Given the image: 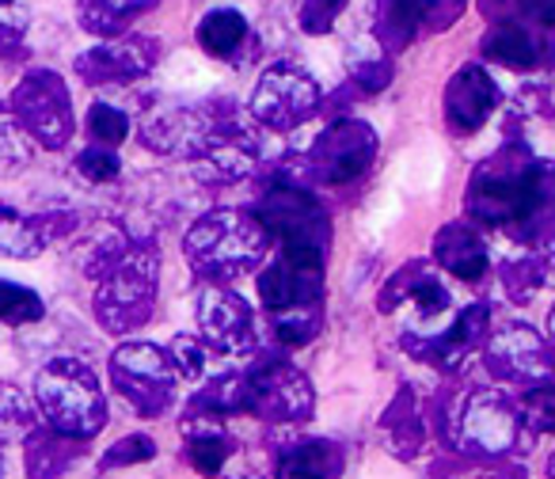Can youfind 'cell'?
<instances>
[{
  "label": "cell",
  "instance_id": "30bf717a",
  "mask_svg": "<svg viewBox=\"0 0 555 479\" xmlns=\"http://www.w3.org/2000/svg\"><path fill=\"white\" fill-rule=\"evenodd\" d=\"M244 403L267 423H305L317 407L312 385L294 362H262L244 373Z\"/></svg>",
  "mask_w": 555,
  "mask_h": 479
},
{
  "label": "cell",
  "instance_id": "d590c367",
  "mask_svg": "<svg viewBox=\"0 0 555 479\" xmlns=\"http://www.w3.org/2000/svg\"><path fill=\"white\" fill-rule=\"evenodd\" d=\"M521 415H525V426H532L537 433L552 430V423H555V392H552V385H547V380L525 396Z\"/></svg>",
  "mask_w": 555,
  "mask_h": 479
},
{
  "label": "cell",
  "instance_id": "f546056e",
  "mask_svg": "<svg viewBox=\"0 0 555 479\" xmlns=\"http://www.w3.org/2000/svg\"><path fill=\"white\" fill-rule=\"evenodd\" d=\"M42 312H47V305L35 289L0 279V320L4 324H35V320H42Z\"/></svg>",
  "mask_w": 555,
  "mask_h": 479
},
{
  "label": "cell",
  "instance_id": "e575fe53",
  "mask_svg": "<svg viewBox=\"0 0 555 479\" xmlns=\"http://www.w3.org/2000/svg\"><path fill=\"white\" fill-rule=\"evenodd\" d=\"M156 445L153 438H145V433H130V438L115 441V445L103 453L100 461V471H115V468H126V464H141V461H153Z\"/></svg>",
  "mask_w": 555,
  "mask_h": 479
},
{
  "label": "cell",
  "instance_id": "9c48e42d",
  "mask_svg": "<svg viewBox=\"0 0 555 479\" xmlns=\"http://www.w3.org/2000/svg\"><path fill=\"white\" fill-rule=\"evenodd\" d=\"M320 107V85L294 62L270 65L251 95V115L270 130H297Z\"/></svg>",
  "mask_w": 555,
  "mask_h": 479
},
{
  "label": "cell",
  "instance_id": "f1b7e54d",
  "mask_svg": "<svg viewBox=\"0 0 555 479\" xmlns=\"http://www.w3.org/2000/svg\"><path fill=\"white\" fill-rule=\"evenodd\" d=\"M544 282H547V263L540 256H532V251H525V256L502 263V286H506V294L514 297L517 305L532 301Z\"/></svg>",
  "mask_w": 555,
  "mask_h": 479
},
{
  "label": "cell",
  "instance_id": "3957f363",
  "mask_svg": "<svg viewBox=\"0 0 555 479\" xmlns=\"http://www.w3.org/2000/svg\"><path fill=\"white\" fill-rule=\"evenodd\" d=\"M35 403L50 430L62 438L88 441L107 423V400H103L100 377L77 358H54L35 377Z\"/></svg>",
  "mask_w": 555,
  "mask_h": 479
},
{
  "label": "cell",
  "instance_id": "1f68e13d",
  "mask_svg": "<svg viewBox=\"0 0 555 479\" xmlns=\"http://www.w3.org/2000/svg\"><path fill=\"white\" fill-rule=\"evenodd\" d=\"M171 365H176V373L179 377H186V380H202L206 377V370H209V347L202 339H191V335H179L176 342H171Z\"/></svg>",
  "mask_w": 555,
  "mask_h": 479
},
{
  "label": "cell",
  "instance_id": "484cf974",
  "mask_svg": "<svg viewBox=\"0 0 555 479\" xmlns=\"http://www.w3.org/2000/svg\"><path fill=\"white\" fill-rule=\"evenodd\" d=\"M483 54L491 62L506 65V69H532L537 65V47H532V35L517 24H499L483 35Z\"/></svg>",
  "mask_w": 555,
  "mask_h": 479
},
{
  "label": "cell",
  "instance_id": "4dcf8cb0",
  "mask_svg": "<svg viewBox=\"0 0 555 479\" xmlns=\"http://www.w3.org/2000/svg\"><path fill=\"white\" fill-rule=\"evenodd\" d=\"M31 430V403L20 396V388L0 385V441H20Z\"/></svg>",
  "mask_w": 555,
  "mask_h": 479
},
{
  "label": "cell",
  "instance_id": "7c38bea8",
  "mask_svg": "<svg viewBox=\"0 0 555 479\" xmlns=\"http://www.w3.org/2000/svg\"><path fill=\"white\" fill-rule=\"evenodd\" d=\"M186 148H191L194 171L209 183H236L259 160V141L240 122H217L206 130H186Z\"/></svg>",
  "mask_w": 555,
  "mask_h": 479
},
{
  "label": "cell",
  "instance_id": "7402d4cb",
  "mask_svg": "<svg viewBox=\"0 0 555 479\" xmlns=\"http://www.w3.org/2000/svg\"><path fill=\"white\" fill-rule=\"evenodd\" d=\"M156 4L160 0H80L77 16L88 35H122Z\"/></svg>",
  "mask_w": 555,
  "mask_h": 479
},
{
  "label": "cell",
  "instance_id": "6da1fadb",
  "mask_svg": "<svg viewBox=\"0 0 555 479\" xmlns=\"http://www.w3.org/2000/svg\"><path fill=\"white\" fill-rule=\"evenodd\" d=\"M547 202V164L532 160L529 153H499L472 176L468 213L483 224H521L537 217Z\"/></svg>",
  "mask_w": 555,
  "mask_h": 479
},
{
  "label": "cell",
  "instance_id": "4fadbf2b",
  "mask_svg": "<svg viewBox=\"0 0 555 479\" xmlns=\"http://www.w3.org/2000/svg\"><path fill=\"white\" fill-rule=\"evenodd\" d=\"M198 327L209 354H221L229 362H244L247 354H255V342H259L251 309L244 297L229 294V289H206L198 297Z\"/></svg>",
  "mask_w": 555,
  "mask_h": 479
},
{
  "label": "cell",
  "instance_id": "2e32d148",
  "mask_svg": "<svg viewBox=\"0 0 555 479\" xmlns=\"http://www.w3.org/2000/svg\"><path fill=\"white\" fill-rule=\"evenodd\" d=\"M408 312V324L415 332L434 327L438 320H446L449 312V289L438 282V274L426 263H411L400 274H392L388 289L380 294V312Z\"/></svg>",
  "mask_w": 555,
  "mask_h": 479
},
{
  "label": "cell",
  "instance_id": "277c9868",
  "mask_svg": "<svg viewBox=\"0 0 555 479\" xmlns=\"http://www.w3.org/2000/svg\"><path fill=\"white\" fill-rule=\"evenodd\" d=\"M95 320L111 335H130L153 316L156 301V256L149 248H126L107 271L95 274Z\"/></svg>",
  "mask_w": 555,
  "mask_h": 479
},
{
  "label": "cell",
  "instance_id": "d6a6232c",
  "mask_svg": "<svg viewBox=\"0 0 555 479\" xmlns=\"http://www.w3.org/2000/svg\"><path fill=\"white\" fill-rule=\"evenodd\" d=\"M88 130H92V138L100 141V145H118V141L130 138V118L118 107H111V103H92V111H88Z\"/></svg>",
  "mask_w": 555,
  "mask_h": 479
},
{
  "label": "cell",
  "instance_id": "cb8c5ba5",
  "mask_svg": "<svg viewBox=\"0 0 555 479\" xmlns=\"http://www.w3.org/2000/svg\"><path fill=\"white\" fill-rule=\"evenodd\" d=\"M47 248L42 229L20 209L0 202V256L4 259H39Z\"/></svg>",
  "mask_w": 555,
  "mask_h": 479
},
{
  "label": "cell",
  "instance_id": "d6986e66",
  "mask_svg": "<svg viewBox=\"0 0 555 479\" xmlns=\"http://www.w3.org/2000/svg\"><path fill=\"white\" fill-rule=\"evenodd\" d=\"M434 259H438V263L461 282H479L487 271H491L487 244L461 221L446 224V229L434 236Z\"/></svg>",
  "mask_w": 555,
  "mask_h": 479
},
{
  "label": "cell",
  "instance_id": "ffe728a7",
  "mask_svg": "<svg viewBox=\"0 0 555 479\" xmlns=\"http://www.w3.org/2000/svg\"><path fill=\"white\" fill-rule=\"evenodd\" d=\"M487 327H491V312H487V305H468V309H464L461 316L446 327V332L434 335L430 347L423 350V358H430V362L453 370L461 358L472 354V347L483 339Z\"/></svg>",
  "mask_w": 555,
  "mask_h": 479
},
{
  "label": "cell",
  "instance_id": "7a4b0ae2",
  "mask_svg": "<svg viewBox=\"0 0 555 479\" xmlns=\"http://www.w3.org/2000/svg\"><path fill=\"white\" fill-rule=\"evenodd\" d=\"M267 229L259 217L244 209H214L183 236V256L202 279L232 282L244 279L262 256H267Z\"/></svg>",
  "mask_w": 555,
  "mask_h": 479
},
{
  "label": "cell",
  "instance_id": "d4e9b609",
  "mask_svg": "<svg viewBox=\"0 0 555 479\" xmlns=\"http://www.w3.org/2000/svg\"><path fill=\"white\" fill-rule=\"evenodd\" d=\"M343 471V453L332 441H301L278 453V476H335Z\"/></svg>",
  "mask_w": 555,
  "mask_h": 479
},
{
  "label": "cell",
  "instance_id": "f35d334b",
  "mask_svg": "<svg viewBox=\"0 0 555 479\" xmlns=\"http://www.w3.org/2000/svg\"><path fill=\"white\" fill-rule=\"evenodd\" d=\"M354 80L365 88V92H380V88H388V80H392V65L388 62H358Z\"/></svg>",
  "mask_w": 555,
  "mask_h": 479
},
{
  "label": "cell",
  "instance_id": "ab89813d",
  "mask_svg": "<svg viewBox=\"0 0 555 479\" xmlns=\"http://www.w3.org/2000/svg\"><path fill=\"white\" fill-rule=\"evenodd\" d=\"M9 4H16V0H0V9H9Z\"/></svg>",
  "mask_w": 555,
  "mask_h": 479
},
{
  "label": "cell",
  "instance_id": "52a82bcc",
  "mask_svg": "<svg viewBox=\"0 0 555 479\" xmlns=\"http://www.w3.org/2000/svg\"><path fill=\"white\" fill-rule=\"evenodd\" d=\"M12 115H16L20 130L31 141L47 148H65L77 130L73 122V100L69 88L57 73L31 69L12 92Z\"/></svg>",
  "mask_w": 555,
  "mask_h": 479
},
{
  "label": "cell",
  "instance_id": "ba28073f",
  "mask_svg": "<svg viewBox=\"0 0 555 479\" xmlns=\"http://www.w3.org/2000/svg\"><path fill=\"white\" fill-rule=\"evenodd\" d=\"M521 430V415L502 392H468L456 400L453 415H449V438L456 449L472 456H499L517 441Z\"/></svg>",
  "mask_w": 555,
  "mask_h": 479
},
{
  "label": "cell",
  "instance_id": "4316f807",
  "mask_svg": "<svg viewBox=\"0 0 555 479\" xmlns=\"http://www.w3.org/2000/svg\"><path fill=\"white\" fill-rule=\"evenodd\" d=\"M247 35V20L236 9H214L206 20L198 24V42L206 54L214 57H229L232 50L244 42Z\"/></svg>",
  "mask_w": 555,
  "mask_h": 479
},
{
  "label": "cell",
  "instance_id": "44dd1931",
  "mask_svg": "<svg viewBox=\"0 0 555 479\" xmlns=\"http://www.w3.org/2000/svg\"><path fill=\"white\" fill-rule=\"evenodd\" d=\"M183 438H186V461H191L198 471L209 476V471L224 468V461H229V453H232V438L217 415L198 411V418H186Z\"/></svg>",
  "mask_w": 555,
  "mask_h": 479
},
{
  "label": "cell",
  "instance_id": "8992f818",
  "mask_svg": "<svg viewBox=\"0 0 555 479\" xmlns=\"http://www.w3.org/2000/svg\"><path fill=\"white\" fill-rule=\"evenodd\" d=\"M111 380L138 415L156 418L176 403L179 373L171 354L153 342H122L111 354Z\"/></svg>",
  "mask_w": 555,
  "mask_h": 479
},
{
  "label": "cell",
  "instance_id": "e0dca14e",
  "mask_svg": "<svg viewBox=\"0 0 555 479\" xmlns=\"http://www.w3.org/2000/svg\"><path fill=\"white\" fill-rule=\"evenodd\" d=\"M502 92L483 65H464L446 88V122L453 133H476L499 107Z\"/></svg>",
  "mask_w": 555,
  "mask_h": 479
},
{
  "label": "cell",
  "instance_id": "83f0119b",
  "mask_svg": "<svg viewBox=\"0 0 555 479\" xmlns=\"http://www.w3.org/2000/svg\"><path fill=\"white\" fill-rule=\"evenodd\" d=\"M320 301H301L289 305V309L270 312V327H274V339L286 342V347H305V342L317 339L320 332Z\"/></svg>",
  "mask_w": 555,
  "mask_h": 479
},
{
  "label": "cell",
  "instance_id": "8d00e7d4",
  "mask_svg": "<svg viewBox=\"0 0 555 479\" xmlns=\"http://www.w3.org/2000/svg\"><path fill=\"white\" fill-rule=\"evenodd\" d=\"M347 9V0H305L301 9V27L309 35H327L339 20V12Z\"/></svg>",
  "mask_w": 555,
  "mask_h": 479
},
{
  "label": "cell",
  "instance_id": "9a60e30c",
  "mask_svg": "<svg viewBox=\"0 0 555 479\" xmlns=\"http://www.w3.org/2000/svg\"><path fill=\"white\" fill-rule=\"evenodd\" d=\"M156 65V42L141 35H111L107 42L77 57V77L85 85H130Z\"/></svg>",
  "mask_w": 555,
  "mask_h": 479
},
{
  "label": "cell",
  "instance_id": "836d02e7",
  "mask_svg": "<svg viewBox=\"0 0 555 479\" xmlns=\"http://www.w3.org/2000/svg\"><path fill=\"white\" fill-rule=\"evenodd\" d=\"M31 160V138L16 118H0V171H16Z\"/></svg>",
  "mask_w": 555,
  "mask_h": 479
},
{
  "label": "cell",
  "instance_id": "74e56055",
  "mask_svg": "<svg viewBox=\"0 0 555 479\" xmlns=\"http://www.w3.org/2000/svg\"><path fill=\"white\" fill-rule=\"evenodd\" d=\"M77 168L85 171L92 183H111L118 176V156L111 148H85L77 156Z\"/></svg>",
  "mask_w": 555,
  "mask_h": 479
},
{
  "label": "cell",
  "instance_id": "8fae6325",
  "mask_svg": "<svg viewBox=\"0 0 555 479\" xmlns=\"http://www.w3.org/2000/svg\"><path fill=\"white\" fill-rule=\"evenodd\" d=\"M377 145L380 141L373 133V126L358 122V118H339L312 145V176L332 186L354 183L373 168Z\"/></svg>",
  "mask_w": 555,
  "mask_h": 479
},
{
  "label": "cell",
  "instance_id": "ac0fdd59",
  "mask_svg": "<svg viewBox=\"0 0 555 479\" xmlns=\"http://www.w3.org/2000/svg\"><path fill=\"white\" fill-rule=\"evenodd\" d=\"M320 294H324V267H297L289 259H278L259 274V301L267 312L320 301Z\"/></svg>",
  "mask_w": 555,
  "mask_h": 479
},
{
  "label": "cell",
  "instance_id": "603a6c76",
  "mask_svg": "<svg viewBox=\"0 0 555 479\" xmlns=\"http://www.w3.org/2000/svg\"><path fill=\"white\" fill-rule=\"evenodd\" d=\"M373 27L388 50H403L423 31V4L418 0H377L373 4Z\"/></svg>",
  "mask_w": 555,
  "mask_h": 479
},
{
  "label": "cell",
  "instance_id": "5b68a950",
  "mask_svg": "<svg viewBox=\"0 0 555 479\" xmlns=\"http://www.w3.org/2000/svg\"><path fill=\"white\" fill-rule=\"evenodd\" d=\"M259 224L282 244V259L297 267H324L327 217L305 186L274 183L259 202Z\"/></svg>",
  "mask_w": 555,
  "mask_h": 479
},
{
  "label": "cell",
  "instance_id": "5bb4252c",
  "mask_svg": "<svg viewBox=\"0 0 555 479\" xmlns=\"http://www.w3.org/2000/svg\"><path fill=\"white\" fill-rule=\"evenodd\" d=\"M487 365H491L494 377L514 380V385H544V380H552L547 342L525 324H506L494 335H487Z\"/></svg>",
  "mask_w": 555,
  "mask_h": 479
}]
</instances>
